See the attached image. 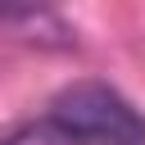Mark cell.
<instances>
[{"label":"cell","mask_w":145,"mask_h":145,"mask_svg":"<svg viewBox=\"0 0 145 145\" xmlns=\"http://www.w3.org/2000/svg\"><path fill=\"white\" fill-rule=\"evenodd\" d=\"M0 145H77V140H72L54 118H41V122H23V127L5 131Z\"/></svg>","instance_id":"3957f363"},{"label":"cell","mask_w":145,"mask_h":145,"mask_svg":"<svg viewBox=\"0 0 145 145\" xmlns=\"http://www.w3.org/2000/svg\"><path fill=\"white\" fill-rule=\"evenodd\" d=\"M50 118L77 145H145V113L109 82H72L50 100Z\"/></svg>","instance_id":"6da1fadb"},{"label":"cell","mask_w":145,"mask_h":145,"mask_svg":"<svg viewBox=\"0 0 145 145\" xmlns=\"http://www.w3.org/2000/svg\"><path fill=\"white\" fill-rule=\"evenodd\" d=\"M0 36L32 45V50H72V27L54 14V9H36V5H0Z\"/></svg>","instance_id":"7a4b0ae2"}]
</instances>
